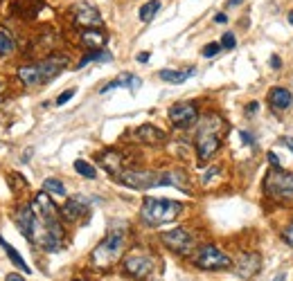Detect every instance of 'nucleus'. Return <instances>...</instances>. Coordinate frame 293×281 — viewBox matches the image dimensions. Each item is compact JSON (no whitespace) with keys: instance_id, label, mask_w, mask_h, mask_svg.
Returning <instances> with one entry per match:
<instances>
[{"instance_id":"obj_1","label":"nucleus","mask_w":293,"mask_h":281,"mask_svg":"<svg viewBox=\"0 0 293 281\" xmlns=\"http://www.w3.org/2000/svg\"><path fill=\"white\" fill-rule=\"evenodd\" d=\"M223 122L217 115H205L196 128V153L201 162H207L221 146Z\"/></svg>"},{"instance_id":"obj_2","label":"nucleus","mask_w":293,"mask_h":281,"mask_svg":"<svg viewBox=\"0 0 293 281\" xmlns=\"http://www.w3.org/2000/svg\"><path fill=\"white\" fill-rule=\"evenodd\" d=\"M68 65V56H48L43 59L41 63H34V65H23L18 70V77L25 86H38V83H48L59 75L61 70Z\"/></svg>"},{"instance_id":"obj_3","label":"nucleus","mask_w":293,"mask_h":281,"mask_svg":"<svg viewBox=\"0 0 293 281\" xmlns=\"http://www.w3.org/2000/svg\"><path fill=\"white\" fill-rule=\"evenodd\" d=\"M124 241H127L124 229H113V232L106 234L104 241L93 250V256H90L93 266L99 268V270H109V268L115 266V263L122 259Z\"/></svg>"},{"instance_id":"obj_4","label":"nucleus","mask_w":293,"mask_h":281,"mask_svg":"<svg viewBox=\"0 0 293 281\" xmlns=\"http://www.w3.org/2000/svg\"><path fill=\"white\" fill-rule=\"evenodd\" d=\"M183 212V205L176 200H167V198H144L142 209H140V218L151 225V227H158V225H165L176 221V216Z\"/></svg>"},{"instance_id":"obj_5","label":"nucleus","mask_w":293,"mask_h":281,"mask_svg":"<svg viewBox=\"0 0 293 281\" xmlns=\"http://www.w3.org/2000/svg\"><path fill=\"white\" fill-rule=\"evenodd\" d=\"M154 266H156L154 256L144 250H131L122 259L124 272H127L129 277H133L135 281H144L151 272H154Z\"/></svg>"},{"instance_id":"obj_6","label":"nucleus","mask_w":293,"mask_h":281,"mask_svg":"<svg viewBox=\"0 0 293 281\" xmlns=\"http://www.w3.org/2000/svg\"><path fill=\"white\" fill-rule=\"evenodd\" d=\"M264 191L270 198H293V173L273 169L264 180Z\"/></svg>"},{"instance_id":"obj_7","label":"nucleus","mask_w":293,"mask_h":281,"mask_svg":"<svg viewBox=\"0 0 293 281\" xmlns=\"http://www.w3.org/2000/svg\"><path fill=\"white\" fill-rule=\"evenodd\" d=\"M192 263L201 270H223L230 268V256L221 252L217 245H203L194 256H192Z\"/></svg>"},{"instance_id":"obj_8","label":"nucleus","mask_w":293,"mask_h":281,"mask_svg":"<svg viewBox=\"0 0 293 281\" xmlns=\"http://www.w3.org/2000/svg\"><path fill=\"white\" fill-rule=\"evenodd\" d=\"M160 241L165 243V247H169V250L176 252V254H190V252L194 250V236H192L187 229H183V227L162 232Z\"/></svg>"},{"instance_id":"obj_9","label":"nucleus","mask_w":293,"mask_h":281,"mask_svg":"<svg viewBox=\"0 0 293 281\" xmlns=\"http://www.w3.org/2000/svg\"><path fill=\"white\" fill-rule=\"evenodd\" d=\"M158 178H160V173L156 171H122L117 176V182L131 189H151L158 187Z\"/></svg>"},{"instance_id":"obj_10","label":"nucleus","mask_w":293,"mask_h":281,"mask_svg":"<svg viewBox=\"0 0 293 281\" xmlns=\"http://www.w3.org/2000/svg\"><path fill=\"white\" fill-rule=\"evenodd\" d=\"M196 120H199V112H196L194 104L180 101V104H174L172 108H169V122L176 128H190L196 124Z\"/></svg>"},{"instance_id":"obj_11","label":"nucleus","mask_w":293,"mask_h":281,"mask_svg":"<svg viewBox=\"0 0 293 281\" xmlns=\"http://www.w3.org/2000/svg\"><path fill=\"white\" fill-rule=\"evenodd\" d=\"M72 22L83 30H90V27H99L101 25V14L97 11V7L88 3H79L72 7Z\"/></svg>"},{"instance_id":"obj_12","label":"nucleus","mask_w":293,"mask_h":281,"mask_svg":"<svg viewBox=\"0 0 293 281\" xmlns=\"http://www.w3.org/2000/svg\"><path fill=\"white\" fill-rule=\"evenodd\" d=\"M237 274L244 279H250L255 277L259 272V268H262V259H259L257 252H244L239 259H237Z\"/></svg>"},{"instance_id":"obj_13","label":"nucleus","mask_w":293,"mask_h":281,"mask_svg":"<svg viewBox=\"0 0 293 281\" xmlns=\"http://www.w3.org/2000/svg\"><path fill=\"white\" fill-rule=\"evenodd\" d=\"M32 207H34V212H36L45 223L59 221V209H56V205H54L52 200H50V196L45 194V191H41V194L34 198V205H32Z\"/></svg>"},{"instance_id":"obj_14","label":"nucleus","mask_w":293,"mask_h":281,"mask_svg":"<svg viewBox=\"0 0 293 281\" xmlns=\"http://www.w3.org/2000/svg\"><path fill=\"white\" fill-rule=\"evenodd\" d=\"M88 214V200L83 196H72V198L66 200V205L61 207V216L66 221H77V218L86 216Z\"/></svg>"},{"instance_id":"obj_15","label":"nucleus","mask_w":293,"mask_h":281,"mask_svg":"<svg viewBox=\"0 0 293 281\" xmlns=\"http://www.w3.org/2000/svg\"><path fill=\"white\" fill-rule=\"evenodd\" d=\"M124 157L120 151H115V149H109V151H104V153L99 155V165L106 169V171L111 173V176H120L122 173V165H124Z\"/></svg>"},{"instance_id":"obj_16","label":"nucleus","mask_w":293,"mask_h":281,"mask_svg":"<svg viewBox=\"0 0 293 281\" xmlns=\"http://www.w3.org/2000/svg\"><path fill=\"white\" fill-rule=\"evenodd\" d=\"M291 101H293V95H291V90H286V88H273L268 92V104H270V108H273L275 112H282V110H286L291 106Z\"/></svg>"},{"instance_id":"obj_17","label":"nucleus","mask_w":293,"mask_h":281,"mask_svg":"<svg viewBox=\"0 0 293 281\" xmlns=\"http://www.w3.org/2000/svg\"><path fill=\"white\" fill-rule=\"evenodd\" d=\"M133 137L138 139V142H142V144H158V142L165 139V133H162L160 128L151 126V124H142L140 128H135L133 131Z\"/></svg>"},{"instance_id":"obj_18","label":"nucleus","mask_w":293,"mask_h":281,"mask_svg":"<svg viewBox=\"0 0 293 281\" xmlns=\"http://www.w3.org/2000/svg\"><path fill=\"white\" fill-rule=\"evenodd\" d=\"M106 41H109V36H106L104 32H99L97 27H90V30H83L81 32V45H86L88 50L104 48Z\"/></svg>"},{"instance_id":"obj_19","label":"nucleus","mask_w":293,"mask_h":281,"mask_svg":"<svg viewBox=\"0 0 293 281\" xmlns=\"http://www.w3.org/2000/svg\"><path fill=\"white\" fill-rule=\"evenodd\" d=\"M194 75H196V67H187V70H160L158 72V77L167 83H183Z\"/></svg>"},{"instance_id":"obj_20","label":"nucleus","mask_w":293,"mask_h":281,"mask_svg":"<svg viewBox=\"0 0 293 281\" xmlns=\"http://www.w3.org/2000/svg\"><path fill=\"white\" fill-rule=\"evenodd\" d=\"M0 245H3V250H5V252H7V256L11 259V263H14V266H16V268L25 270V274H30V272H32V270H30V266H27V263H25V259H23V256L18 254V252H16V250H14V247H11V245L7 243V241H5V239H3V236H0Z\"/></svg>"},{"instance_id":"obj_21","label":"nucleus","mask_w":293,"mask_h":281,"mask_svg":"<svg viewBox=\"0 0 293 281\" xmlns=\"http://www.w3.org/2000/svg\"><path fill=\"white\" fill-rule=\"evenodd\" d=\"M43 191H45V194H50V196H54V198H64V196H66L64 182H61V180H56V178L43 180Z\"/></svg>"},{"instance_id":"obj_22","label":"nucleus","mask_w":293,"mask_h":281,"mask_svg":"<svg viewBox=\"0 0 293 281\" xmlns=\"http://www.w3.org/2000/svg\"><path fill=\"white\" fill-rule=\"evenodd\" d=\"M158 9H160V0H149V3H144L142 7H140V20L142 22H149L154 16L158 14Z\"/></svg>"},{"instance_id":"obj_23","label":"nucleus","mask_w":293,"mask_h":281,"mask_svg":"<svg viewBox=\"0 0 293 281\" xmlns=\"http://www.w3.org/2000/svg\"><path fill=\"white\" fill-rule=\"evenodd\" d=\"M113 56L111 52H106V50H93L90 54H86L81 61H79V67H83L86 63H93V61H111Z\"/></svg>"},{"instance_id":"obj_24","label":"nucleus","mask_w":293,"mask_h":281,"mask_svg":"<svg viewBox=\"0 0 293 281\" xmlns=\"http://www.w3.org/2000/svg\"><path fill=\"white\" fill-rule=\"evenodd\" d=\"M75 171L79 173V176L88 178V180H93L95 176H97V169L90 165V162H86V160H77L75 162Z\"/></svg>"},{"instance_id":"obj_25","label":"nucleus","mask_w":293,"mask_h":281,"mask_svg":"<svg viewBox=\"0 0 293 281\" xmlns=\"http://www.w3.org/2000/svg\"><path fill=\"white\" fill-rule=\"evenodd\" d=\"M14 38L9 36L7 32H0V56H9L11 52H14Z\"/></svg>"},{"instance_id":"obj_26","label":"nucleus","mask_w":293,"mask_h":281,"mask_svg":"<svg viewBox=\"0 0 293 281\" xmlns=\"http://www.w3.org/2000/svg\"><path fill=\"white\" fill-rule=\"evenodd\" d=\"M219 50H221V43H207L205 48H203V56H205V59H214V56L219 54Z\"/></svg>"},{"instance_id":"obj_27","label":"nucleus","mask_w":293,"mask_h":281,"mask_svg":"<svg viewBox=\"0 0 293 281\" xmlns=\"http://www.w3.org/2000/svg\"><path fill=\"white\" fill-rule=\"evenodd\" d=\"M235 45H237V38H235V34H223V36H221V48H225V50H233L235 48Z\"/></svg>"},{"instance_id":"obj_28","label":"nucleus","mask_w":293,"mask_h":281,"mask_svg":"<svg viewBox=\"0 0 293 281\" xmlns=\"http://www.w3.org/2000/svg\"><path fill=\"white\" fill-rule=\"evenodd\" d=\"M72 97H75V90H72V88H70V90H66V92H64V95H59V97H56V104H59V106H64V104H66V101H70Z\"/></svg>"},{"instance_id":"obj_29","label":"nucleus","mask_w":293,"mask_h":281,"mask_svg":"<svg viewBox=\"0 0 293 281\" xmlns=\"http://www.w3.org/2000/svg\"><path fill=\"white\" fill-rule=\"evenodd\" d=\"M268 162H270V167L273 169H282V162L278 160V155H275L273 151H268Z\"/></svg>"},{"instance_id":"obj_30","label":"nucleus","mask_w":293,"mask_h":281,"mask_svg":"<svg viewBox=\"0 0 293 281\" xmlns=\"http://www.w3.org/2000/svg\"><path fill=\"white\" fill-rule=\"evenodd\" d=\"M284 241H286V243H289V245L293 247V223H291L289 227L284 229Z\"/></svg>"},{"instance_id":"obj_31","label":"nucleus","mask_w":293,"mask_h":281,"mask_svg":"<svg viewBox=\"0 0 293 281\" xmlns=\"http://www.w3.org/2000/svg\"><path fill=\"white\" fill-rule=\"evenodd\" d=\"M257 108H259V104H257V101H250V104L246 106V115H255Z\"/></svg>"},{"instance_id":"obj_32","label":"nucleus","mask_w":293,"mask_h":281,"mask_svg":"<svg viewBox=\"0 0 293 281\" xmlns=\"http://www.w3.org/2000/svg\"><path fill=\"white\" fill-rule=\"evenodd\" d=\"M239 135H241V139H244V142H246V144H255V137H253V135H250V133L241 131Z\"/></svg>"},{"instance_id":"obj_33","label":"nucleus","mask_w":293,"mask_h":281,"mask_svg":"<svg viewBox=\"0 0 293 281\" xmlns=\"http://www.w3.org/2000/svg\"><path fill=\"white\" fill-rule=\"evenodd\" d=\"M282 144H284L286 149H289L291 153H293V137H289V135H286V137H282Z\"/></svg>"},{"instance_id":"obj_34","label":"nucleus","mask_w":293,"mask_h":281,"mask_svg":"<svg viewBox=\"0 0 293 281\" xmlns=\"http://www.w3.org/2000/svg\"><path fill=\"white\" fill-rule=\"evenodd\" d=\"M214 22H219V25H225V22H228V16H225V14H217V16H214Z\"/></svg>"},{"instance_id":"obj_35","label":"nucleus","mask_w":293,"mask_h":281,"mask_svg":"<svg viewBox=\"0 0 293 281\" xmlns=\"http://www.w3.org/2000/svg\"><path fill=\"white\" fill-rule=\"evenodd\" d=\"M149 61V52H140L138 54V63H146Z\"/></svg>"},{"instance_id":"obj_36","label":"nucleus","mask_w":293,"mask_h":281,"mask_svg":"<svg viewBox=\"0 0 293 281\" xmlns=\"http://www.w3.org/2000/svg\"><path fill=\"white\" fill-rule=\"evenodd\" d=\"M5 281H25V279H23L20 274H14V272H11V274H7V279H5Z\"/></svg>"},{"instance_id":"obj_37","label":"nucleus","mask_w":293,"mask_h":281,"mask_svg":"<svg viewBox=\"0 0 293 281\" xmlns=\"http://www.w3.org/2000/svg\"><path fill=\"white\" fill-rule=\"evenodd\" d=\"M270 65H273V67H280V59H278V56H273V59H270Z\"/></svg>"},{"instance_id":"obj_38","label":"nucleus","mask_w":293,"mask_h":281,"mask_svg":"<svg viewBox=\"0 0 293 281\" xmlns=\"http://www.w3.org/2000/svg\"><path fill=\"white\" fill-rule=\"evenodd\" d=\"M241 3H244V0H228L230 7H237V5H241Z\"/></svg>"},{"instance_id":"obj_39","label":"nucleus","mask_w":293,"mask_h":281,"mask_svg":"<svg viewBox=\"0 0 293 281\" xmlns=\"http://www.w3.org/2000/svg\"><path fill=\"white\" fill-rule=\"evenodd\" d=\"M273 281H286V274H284V272H280V274H278V277H275Z\"/></svg>"},{"instance_id":"obj_40","label":"nucleus","mask_w":293,"mask_h":281,"mask_svg":"<svg viewBox=\"0 0 293 281\" xmlns=\"http://www.w3.org/2000/svg\"><path fill=\"white\" fill-rule=\"evenodd\" d=\"M289 22H291V25H293V11H291V14H289Z\"/></svg>"},{"instance_id":"obj_41","label":"nucleus","mask_w":293,"mask_h":281,"mask_svg":"<svg viewBox=\"0 0 293 281\" xmlns=\"http://www.w3.org/2000/svg\"><path fill=\"white\" fill-rule=\"evenodd\" d=\"M75 281H86V279H75Z\"/></svg>"}]
</instances>
